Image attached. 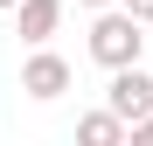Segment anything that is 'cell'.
<instances>
[{"instance_id": "4", "label": "cell", "mask_w": 153, "mask_h": 146, "mask_svg": "<svg viewBox=\"0 0 153 146\" xmlns=\"http://www.w3.org/2000/svg\"><path fill=\"white\" fill-rule=\"evenodd\" d=\"M14 14H21V42H49L63 28V0H14Z\"/></svg>"}, {"instance_id": "5", "label": "cell", "mask_w": 153, "mask_h": 146, "mask_svg": "<svg viewBox=\"0 0 153 146\" xmlns=\"http://www.w3.org/2000/svg\"><path fill=\"white\" fill-rule=\"evenodd\" d=\"M76 139L84 146H118L125 139V118L118 111H91V118H76Z\"/></svg>"}, {"instance_id": "8", "label": "cell", "mask_w": 153, "mask_h": 146, "mask_svg": "<svg viewBox=\"0 0 153 146\" xmlns=\"http://www.w3.org/2000/svg\"><path fill=\"white\" fill-rule=\"evenodd\" d=\"M0 7H14V0H0Z\"/></svg>"}, {"instance_id": "6", "label": "cell", "mask_w": 153, "mask_h": 146, "mask_svg": "<svg viewBox=\"0 0 153 146\" xmlns=\"http://www.w3.org/2000/svg\"><path fill=\"white\" fill-rule=\"evenodd\" d=\"M118 7H125V14H132V21H139V28H146V21H153V0H118Z\"/></svg>"}, {"instance_id": "2", "label": "cell", "mask_w": 153, "mask_h": 146, "mask_svg": "<svg viewBox=\"0 0 153 146\" xmlns=\"http://www.w3.org/2000/svg\"><path fill=\"white\" fill-rule=\"evenodd\" d=\"M21 90L42 97V104H49V97H63V90H70V63H63L49 42H35V56L21 63Z\"/></svg>"}, {"instance_id": "1", "label": "cell", "mask_w": 153, "mask_h": 146, "mask_svg": "<svg viewBox=\"0 0 153 146\" xmlns=\"http://www.w3.org/2000/svg\"><path fill=\"white\" fill-rule=\"evenodd\" d=\"M139 49H146V35H139V21L118 7H97V21H91V63H105V70H118V63H139Z\"/></svg>"}, {"instance_id": "7", "label": "cell", "mask_w": 153, "mask_h": 146, "mask_svg": "<svg viewBox=\"0 0 153 146\" xmlns=\"http://www.w3.org/2000/svg\"><path fill=\"white\" fill-rule=\"evenodd\" d=\"M84 7H111V0H84Z\"/></svg>"}, {"instance_id": "3", "label": "cell", "mask_w": 153, "mask_h": 146, "mask_svg": "<svg viewBox=\"0 0 153 146\" xmlns=\"http://www.w3.org/2000/svg\"><path fill=\"white\" fill-rule=\"evenodd\" d=\"M105 111H118V118H139V111H153V77H146L139 63H118V70H111Z\"/></svg>"}]
</instances>
